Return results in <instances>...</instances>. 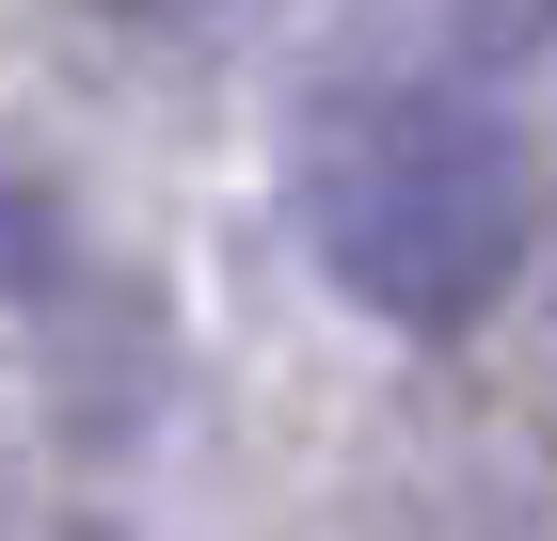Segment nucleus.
Returning <instances> with one entry per match:
<instances>
[{"mask_svg": "<svg viewBox=\"0 0 557 541\" xmlns=\"http://www.w3.org/2000/svg\"><path fill=\"white\" fill-rule=\"evenodd\" d=\"M287 208H302V255L350 319L383 334H478L525 271V144L494 96L462 81H350L302 112V160H287Z\"/></svg>", "mask_w": 557, "mask_h": 541, "instance_id": "1", "label": "nucleus"}, {"mask_svg": "<svg viewBox=\"0 0 557 541\" xmlns=\"http://www.w3.org/2000/svg\"><path fill=\"white\" fill-rule=\"evenodd\" d=\"M64 255H81V239H64V192L0 160V303H48V287H64Z\"/></svg>", "mask_w": 557, "mask_h": 541, "instance_id": "2", "label": "nucleus"}, {"mask_svg": "<svg viewBox=\"0 0 557 541\" xmlns=\"http://www.w3.org/2000/svg\"><path fill=\"white\" fill-rule=\"evenodd\" d=\"M81 541H112V526H81Z\"/></svg>", "mask_w": 557, "mask_h": 541, "instance_id": "4", "label": "nucleus"}, {"mask_svg": "<svg viewBox=\"0 0 557 541\" xmlns=\"http://www.w3.org/2000/svg\"><path fill=\"white\" fill-rule=\"evenodd\" d=\"M144 16H175V0H144Z\"/></svg>", "mask_w": 557, "mask_h": 541, "instance_id": "3", "label": "nucleus"}]
</instances>
